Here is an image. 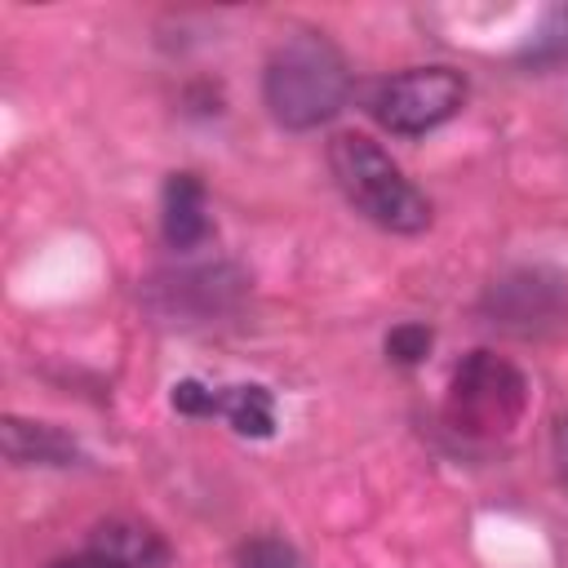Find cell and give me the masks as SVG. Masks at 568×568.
Returning <instances> with one entry per match:
<instances>
[{
    "label": "cell",
    "mask_w": 568,
    "mask_h": 568,
    "mask_svg": "<svg viewBox=\"0 0 568 568\" xmlns=\"http://www.w3.org/2000/svg\"><path fill=\"white\" fill-rule=\"evenodd\" d=\"M262 98L284 129H315L333 120L351 98V71L342 49L320 31L284 36L266 58Z\"/></svg>",
    "instance_id": "obj_1"
},
{
    "label": "cell",
    "mask_w": 568,
    "mask_h": 568,
    "mask_svg": "<svg viewBox=\"0 0 568 568\" xmlns=\"http://www.w3.org/2000/svg\"><path fill=\"white\" fill-rule=\"evenodd\" d=\"M328 169L342 195L373 226L395 235H417L430 226V200L404 178V169L364 133H337L328 142Z\"/></svg>",
    "instance_id": "obj_2"
},
{
    "label": "cell",
    "mask_w": 568,
    "mask_h": 568,
    "mask_svg": "<svg viewBox=\"0 0 568 568\" xmlns=\"http://www.w3.org/2000/svg\"><path fill=\"white\" fill-rule=\"evenodd\" d=\"M169 399H173V408L186 413V417H217V386H204V382H195V377L178 382Z\"/></svg>",
    "instance_id": "obj_12"
},
{
    "label": "cell",
    "mask_w": 568,
    "mask_h": 568,
    "mask_svg": "<svg viewBox=\"0 0 568 568\" xmlns=\"http://www.w3.org/2000/svg\"><path fill=\"white\" fill-rule=\"evenodd\" d=\"M528 62H564L568 58V9H555L541 31L532 36V44L524 49Z\"/></svg>",
    "instance_id": "obj_11"
},
{
    "label": "cell",
    "mask_w": 568,
    "mask_h": 568,
    "mask_svg": "<svg viewBox=\"0 0 568 568\" xmlns=\"http://www.w3.org/2000/svg\"><path fill=\"white\" fill-rule=\"evenodd\" d=\"M160 226L169 248H195L213 235V217H209V195L204 182L195 173H169L164 182V204H160Z\"/></svg>",
    "instance_id": "obj_5"
},
{
    "label": "cell",
    "mask_w": 568,
    "mask_h": 568,
    "mask_svg": "<svg viewBox=\"0 0 568 568\" xmlns=\"http://www.w3.org/2000/svg\"><path fill=\"white\" fill-rule=\"evenodd\" d=\"M49 568H124L120 559H111L106 550H98V546H84V550H75V555H62V559H53Z\"/></svg>",
    "instance_id": "obj_13"
},
{
    "label": "cell",
    "mask_w": 568,
    "mask_h": 568,
    "mask_svg": "<svg viewBox=\"0 0 568 568\" xmlns=\"http://www.w3.org/2000/svg\"><path fill=\"white\" fill-rule=\"evenodd\" d=\"M430 346H435V333H430L426 324H417V320H404V324H395V328L386 333V359H395V364H404V368L422 364V359L430 355Z\"/></svg>",
    "instance_id": "obj_9"
},
{
    "label": "cell",
    "mask_w": 568,
    "mask_h": 568,
    "mask_svg": "<svg viewBox=\"0 0 568 568\" xmlns=\"http://www.w3.org/2000/svg\"><path fill=\"white\" fill-rule=\"evenodd\" d=\"M217 417H226L235 435L266 439L275 430V399L266 386H217Z\"/></svg>",
    "instance_id": "obj_8"
},
{
    "label": "cell",
    "mask_w": 568,
    "mask_h": 568,
    "mask_svg": "<svg viewBox=\"0 0 568 568\" xmlns=\"http://www.w3.org/2000/svg\"><path fill=\"white\" fill-rule=\"evenodd\" d=\"M89 546L106 550L111 559H120L124 568H169V546L155 528L133 524V519H106L89 532Z\"/></svg>",
    "instance_id": "obj_6"
},
{
    "label": "cell",
    "mask_w": 568,
    "mask_h": 568,
    "mask_svg": "<svg viewBox=\"0 0 568 568\" xmlns=\"http://www.w3.org/2000/svg\"><path fill=\"white\" fill-rule=\"evenodd\" d=\"M4 457L13 462V466H67L71 457H75V444L62 435V430H53V426H44V422H22V417H9L4 422Z\"/></svg>",
    "instance_id": "obj_7"
},
{
    "label": "cell",
    "mask_w": 568,
    "mask_h": 568,
    "mask_svg": "<svg viewBox=\"0 0 568 568\" xmlns=\"http://www.w3.org/2000/svg\"><path fill=\"white\" fill-rule=\"evenodd\" d=\"M555 462H559V475L568 479V417L555 426Z\"/></svg>",
    "instance_id": "obj_14"
},
{
    "label": "cell",
    "mask_w": 568,
    "mask_h": 568,
    "mask_svg": "<svg viewBox=\"0 0 568 568\" xmlns=\"http://www.w3.org/2000/svg\"><path fill=\"white\" fill-rule=\"evenodd\" d=\"M466 102V80L453 67H408L373 84L368 93V115L399 133V138H422L453 120Z\"/></svg>",
    "instance_id": "obj_4"
},
{
    "label": "cell",
    "mask_w": 568,
    "mask_h": 568,
    "mask_svg": "<svg viewBox=\"0 0 568 568\" xmlns=\"http://www.w3.org/2000/svg\"><path fill=\"white\" fill-rule=\"evenodd\" d=\"M524 408H528V382L510 359H501L493 351H470L453 368L444 417L457 435H466V439L510 435V426L524 417Z\"/></svg>",
    "instance_id": "obj_3"
},
{
    "label": "cell",
    "mask_w": 568,
    "mask_h": 568,
    "mask_svg": "<svg viewBox=\"0 0 568 568\" xmlns=\"http://www.w3.org/2000/svg\"><path fill=\"white\" fill-rule=\"evenodd\" d=\"M235 568H302V555L284 537H253L240 546Z\"/></svg>",
    "instance_id": "obj_10"
}]
</instances>
